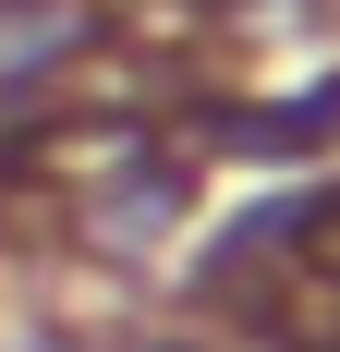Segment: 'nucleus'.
<instances>
[{
  "instance_id": "f257e3e1",
  "label": "nucleus",
  "mask_w": 340,
  "mask_h": 352,
  "mask_svg": "<svg viewBox=\"0 0 340 352\" xmlns=\"http://www.w3.org/2000/svg\"><path fill=\"white\" fill-rule=\"evenodd\" d=\"M195 146H219V158H328L340 146V73L279 85V98H243V109H219V122L195 109Z\"/></svg>"
},
{
  "instance_id": "7ed1b4c3",
  "label": "nucleus",
  "mask_w": 340,
  "mask_h": 352,
  "mask_svg": "<svg viewBox=\"0 0 340 352\" xmlns=\"http://www.w3.org/2000/svg\"><path fill=\"white\" fill-rule=\"evenodd\" d=\"M12 170H25V134H0V195H12Z\"/></svg>"
},
{
  "instance_id": "20e7f679",
  "label": "nucleus",
  "mask_w": 340,
  "mask_h": 352,
  "mask_svg": "<svg viewBox=\"0 0 340 352\" xmlns=\"http://www.w3.org/2000/svg\"><path fill=\"white\" fill-rule=\"evenodd\" d=\"M25 352H85V340H61V328H25Z\"/></svg>"
},
{
  "instance_id": "f03ea898",
  "label": "nucleus",
  "mask_w": 340,
  "mask_h": 352,
  "mask_svg": "<svg viewBox=\"0 0 340 352\" xmlns=\"http://www.w3.org/2000/svg\"><path fill=\"white\" fill-rule=\"evenodd\" d=\"M195 207V170H182V158H122V170L98 182V207H85V231H98V243H158L170 219Z\"/></svg>"
},
{
  "instance_id": "39448f33",
  "label": "nucleus",
  "mask_w": 340,
  "mask_h": 352,
  "mask_svg": "<svg viewBox=\"0 0 340 352\" xmlns=\"http://www.w3.org/2000/svg\"><path fill=\"white\" fill-rule=\"evenodd\" d=\"M134 352H206V340H195V328H170V340H134Z\"/></svg>"
}]
</instances>
